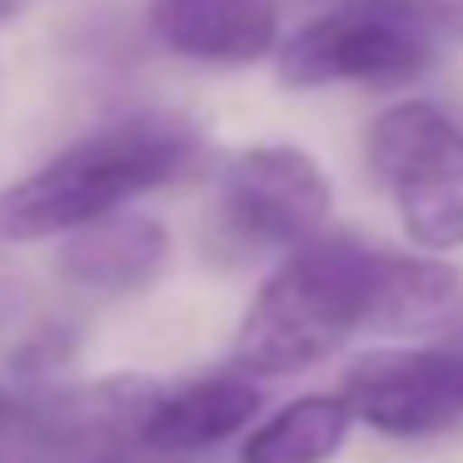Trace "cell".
I'll use <instances>...</instances> for the list:
<instances>
[{
	"mask_svg": "<svg viewBox=\"0 0 463 463\" xmlns=\"http://www.w3.org/2000/svg\"><path fill=\"white\" fill-rule=\"evenodd\" d=\"M210 155L200 120L170 105H140L75 135L41 165L0 184V250L51 244L190 180Z\"/></svg>",
	"mask_w": 463,
	"mask_h": 463,
	"instance_id": "6da1fadb",
	"label": "cell"
},
{
	"mask_svg": "<svg viewBox=\"0 0 463 463\" xmlns=\"http://www.w3.org/2000/svg\"><path fill=\"white\" fill-rule=\"evenodd\" d=\"M389 250L354 234H314L279 254L234 329V369L289 379L324 364L354 334H373Z\"/></svg>",
	"mask_w": 463,
	"mask_h": 463,
	"instance_id": "7a4b0ae2",
	"label": "cell"
},
{
	"mask_svg": "<svg viewBox=\"0 0 463 463\" xmlns=\"http://www.w3.org/2000/svg\"><path fill=\"white\" fill-rule=\"evenodd\" d=\"M463 45V0H329L274 45L284 90H403Z\"/></svg>",
	"mask_w": 463,
	"mask_h": 463,
	"instance_id": "3957f363",
	"label": "cell"
},
{
	"mask_svg": "<svg viewBox=\"0 0 463 463\" xmlns=\"http://www.w3.org/2000/svg\"><path fill=\"white\" fill-rule=\"evenodd\" d=\"M334 214V184L299 145H244L214 175L210 244L230 260L284 254L324 234Z\"/></svg>",
	"mask_w": 463,
	"mask_h": 463,
	"instance_id": "277c9868",
	"label": "cell"
},
{
	"mask_svg": "<svg viewBox=\"0 0 463 463\" xmlns=\"http://www.w3.org/2000/svg\"><path fill=\"white\" fill-rule=\"evenodd\" d=\"M160 389L150 373H105L85 383L35 379L11 393L0 463H105L135 453Z\"/></svg>",
	"mask_w": 463,
	"mask_h": 463,
	"instance_id": "5b68a950",
	"label": "cell"
},
{
	"mask_svg": "<svg viewBox=\"0 0 463 463\" xmlns=\"http://www.w3.org/2000/svg\"><path fill=\"white\" fill-rule=\"evenodd\" d=\"M354 423L383 439H433L463 429V349L453 339L413 349H369L339 383Z\"/></svg>",
	"mask_w": 463,
	"mask_h": 463,
	"instance_id": "8992f818",
	"label": "cell"
},
{
	"mask_svg": "<svg viewBox=\"0 0 463 463\" xmlns=\"http://www.w3.org/2000/svg\"><path fill=\"white\" fill-rule=\"evenodd\" d=\"M145 35L194 71H250L284 35V0H145Z\"/></svg>",
	"mask_w": 463,
	"mask_h": 463,
	"instance_id": "52a82bcc",
	"label": "cell"
},
{
	"mask_svg": "<svg viewBox=\"0 0 463 463\" xmlns=\"http://www.w3.org/2000/svg\"><path fill=\"white\" fill-rule=\"evenodd\" d=\"M175 240L165 220L145 210H115L105 220H90L80 230L55 240V274L71 289L90 294V299H130L160 284L170 269Z\"/></svg>",
	"mask_w": 463,
	"mask_h": 463,
	"instance_id": "ba28073f",
	"label": "cell"
},
{
	"mask_svg": "<svg viewBox=\"0 0 463 463\" xmlns=\"http://www.w3.org/2000/svg\"><path fill=\"white\" fill-rule=\"evenodd\" d=\"M364 160L389 194L463 184V125L433 100H389L364 125Z\"/></svg>",
	"mask_w": 463,
	"mask_h": 463,
	"instance_id": "9c48e42d",
	"label": "cell"
},
{
	"mask_svg": "<svg viewBox=\"0 0 463 463\" xmlns=\"http://www.w3.org/2000/svg\"><path fill=\"white\" fill-rule=\"evenodd\" d=\"M264 409V393L250 373H204L190 383H165L155 409L145 413L140 449L150 453H200L244 433Z\"/></svg>",
	"mask_w": 463,
	"mask_h": 463,
	"instance_id": "30bf717a",
	"label": "cell"
},
{
	"mask_svg": "<svg viewBox=\"0 0 463 463\" xmlns=\"http://www.w3.org/2000/svg\"><path fill=\"white\" fill-rule=\"evenodd\" d=\"M463 319V269L443 254H393L383 260V289L373 334H443Z\"/></svg>",
	"mask_w": 463,
	"mask_h": 463,
	"instance_id": "8fae6325",
	"label": "cell"
},
{
	"mask_svg": "<svg viewBox=\"0 0 463 463\" xmlns=\"http://www.w3.org/2000/svg\"><path fill=\"white\" fill-rule=\"evenodd\" d=\"M354 429L344 393H304L244 439L240 463H329Z\"/></svg>",
	"mask_w": 463,
	"mask_h": 463,
	"instance_id": "7c38bea8",
	"label": "cell"
},
{
	"mask_svg": "<svg viewBox=\"0 0 463 463\" xmlns=\"http://www.w3.org/2000/svg\"><path fill=\"white\" fill-rule=\"evenodd\" d=\"M399 224L413 250L423 254H453L463 250V184H423V190L389 194Z\"/></svg>",
	"mask_w": 463,
	"mask_h": 463,
	"instance_id": "4fadbf2b",
	"label": "cell"
},
{
	"mask_svg": "<svg viewBox=\"0 0 463 463\" xmlns=\"http://www.w3.org/2000/svg\"><path fill=\"white\" fill-rule=\"evenodd\" d=\"M71 354H75V329L71 324H41V329H31L21 339V349L11 354V364H15L21 379L35 383V379H51Z\"/></svg>",
	"mask_w": 463,
	"mask_h": 463,
	"instance_id": "5bb4252c",
	"label": "cell"
},
{
	"mask_svg": "<svg viewBox=\"0 0 463 463\" xmlns=\"http://www.w3.org/2000/svg\"><path fill=\"white\" fill-rule=\"evenodd\" d=\"M25 309H31V284H25V274L5 260V250H0V329L21 324Z\"/></svg>",
	"mask_w": 463,
	"mask_h": 463,
	"instance_id": "9a60e30c",
	"label": "cell"
},
{
	"mask_svg": "<svg viewBox=\"0 0 463 463\" xmlns=\"http://www.w3.org/2000/svg\"><path fill=\"white\" fill-rule=\"evenodd\" d=\"M5 419H11V389L0 383V433H5Z\"/></svg>",
	"mask_w": 463,
	"mask_h": 463,
	"instance_id": "2e32d148",
	"label": "cell"
},
{
	"mask_svg": "<svg viewBox=\"0 0 463 463\" xmlns=\"http://www.w3.org/2000/svg\"><path fill=\"white\" fill-rule=\"evenodd\" d=\"M11 15H21V0H0V25L11 21Z\"/></svg>",
	"mask_w": 463,
	"mask_h": 463,
	"instance_id": "e0dca14e",
	"label": "cell"
},
{
	"mask_svg": "<svg viewBox=\"0 0 463 463\" xmlns=\"http://www.w3.org/2000/svg\"><path fill=\"white\" fill-rule=\"evenodd\" d=\"M443 339H453V344L463 349V319H458V324H449V329H443Z\"/></svg>",
	"mask_w": 463,
	"mask_h": 463,
	"instance_id": "ac0fdd59",
	"label": "cell"
},
{
	"mask_svg": "<svg viewBox=\"0 0 463 463\" xmlns=\"http://www.w3.org/2000/svg\"><path fill=\"white\" fill-rule=\"evenodd\" d=\"M105 463H155V458H135V453H120V458H105Z\"/></svg>",
	"mask_w": 463,
	"mask_h": 463,
	"instance_id": "d6986e66",
	"label": "cell"
}]
</instances>
